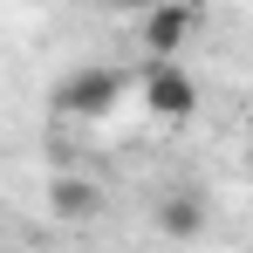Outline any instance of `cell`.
Listing matches in <instances>:
<instances>
[{
  "label": "cell",
  "mask_w": 253,
  "mask_h": 253,
  "mask_svg": "<svg viewBox=\"0 0 253 253\" xmlns=\"http://www.w3.org/2000/svg\"><path fill=\"white\" fill-rule=\"evenodd\" d=\"M124 89H130L124 69H110V62H83L76 76H62V83H55V110H62V117L96 124V117H110V110L124 103Z\"/></svg>",
  "instance_id": "6da1fadb"
},
{
  "label": "cell",
  "mask_w": 253,
  "mask_h": 253,
  "mask_svg": "<svg viewBox=\"0 0 253 253\" xmlns=\"http://www.w3.org/2000/svg\"><path fill=\"white\" fill-rule=\"evenodd\" d=\"M199 35V7L192 0H158V7H144V21H137V42L151 62H178V48Z\"/></svg>",
  "instance_id": "7a4b0ae2"
},
{
  "label": "cell",
  "mask_w": 253,
  "mask_h": 253,
  "mask_svg": "<svg viewBox=\"0 0 253 253\" xmlns=\"http://www.w3.org/2000/svg\"><path fill=\"white\" fill-rule=\"evenodd\" d=\"M144 110H151L158 124H185V117L199 110V83H192L178 62H151V69H144Z\"/></svg>",
  "instance_id": "3957f363"
},
{
  "label": "cell",
  "mask_w": 253,
  "mask_h": 253,
  "mask_svg": "<svg viewBox=\"0 0 253 253\" xmlns=\"http://www.w3.org/2000/svg\"><path fill=\"white\" fill-rule=\"evenodd\" d=\"M48 206H55V219L83 226V219H96V212H103V185H96V178H55Z\"/></svg>",
  "instance_id": "277c9868"
},
{
  "label": "cell",
  "mask_w": 253,
  "mask_h": 253,
  "mask_svg": "<svg viewBox=\"0 0 253 253\" xmlns=\"http://www.w3.org/2000/svg\"><path fill=\"white\" fill-rule=\"evenodd\" d=\"M158 226H165L171 240H199V233H206V206H199L192 192H171L165 206H158Z\"/></svg>",
  "instance_id": "5b68a950"
}]
</instances>
